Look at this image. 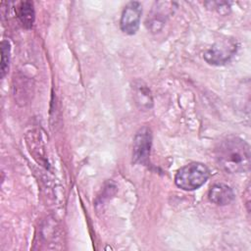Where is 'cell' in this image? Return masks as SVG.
Masks as SVG:
<instances>
[{
    "instance_id": "obj_7",
    "label": "cell",
    "mask_w": 251,
    "mask_h": 251,
    "mask_svg": "<svg viewBox=\"0 0 251 251\" xmlns=\"http://www.w3.org/2000/svg\"><path fill=\"white\" fill-rule=\"evenodd\" d=\"M132 88L133 96L139 108L143 110H149L153 105V99L148 86L142 81H136L134 82Z\"/></svg>"
},
{
    "instance_id": "obj_9",
    "label": "cell",
    "mask_w": 251,
    "mask_h": 251,
    "mask_svg": "<svg viewBox=\"0 0 251 251\" xmlns=\"http://www.w3.org/2000/svg\"><path fill=\"white\" fill-rule=\"evenodd\" d=\"M10 43L8 40H2L1 42V77H4L8 73L10 65Z\"/></svg>"
},
{
    "instance_id": "obj_3",
    "label": "cell",
    "mask_w": 251,
    "mask_h": 251,
    "mask_svg": "<svg viewBox=\"0 0 251 251\" xmlns=\"http://www.w3.org/2000/svg\"><path fill=\"white\" fill-rule=\"evenodd\" d=\"M152 144V131L148 126L138 129L133 138L132 161L136 164H147Z\"/></svg>"
},
{
    "instance_id": "obj_4",
    "label": "cell",
    "mask_w": 251,
    "mask_h": 251,
    "mask_svg": "<svg viewBox=\"0 0 251 251\" xmlns=\"http://www.w3.org/2000/svg\"><path fill=\"white\" fill-rule=\"evenodd\" d=\"M236 49V41L230 39L224 40L208 49L204 54V59L211 65H225L235 54Z\"/></svg>"
},
{
    "instance_id": "obj_8",
    "label": "cell",
    "mask_w": 251,
    "mask_h": 251,
    "mask_svg": "<svg viewBox=\"0 0 251 251\" xmlns=\"http://www.w3.org/2000/svg\"><path fill=\"white\" fill-rule=\"evenodd\" d=\"M17 15L22 25L26 28H30L34 23L35 16L33 4L29 1L21 2L17 7Z\"/></svg>"
},
{
    "instance_id": "obj_2",
    "label": "cell",
    "mask_w": 251,
    "mask_h": 251,
    "mask_svg": "<svg viewBox=\"0 0 251 251\" xmlns=\"http://www.w3.org/2000/svg\"><path fill=\"white\" fill-rule=\"evenodd\" d=\"M209 176V169L204 164L192 162L181 167L176 172L175 183L180 189L191 191L202 186Z\"/></svg>"
},
{
    "instance_id": "obj_6",
    "label": "cell",
    "mask_w": 251,
    "mask_h": 251,
    "mask_svg": "<svg viewBox=\"0 0 251 251\" xmlns=\"http://www.w3.org/2000/svg\"><path fill=\"white\" fill-rule=\"evenodd\" d=\"M208 198L216 205L225 206L234 200V192L230 186L225 183H215L209 189Z\"/></svg>"
},
{
    "instance_id": "obj_5",
    "label": "cell",
    "mask_w": 251,
    "mask_h": 251,
    "mask_svg": "<svg viewBox=\"0 0 251 251\" xmlns=\"http://www.w3.org/2000/svg\"><path fill=\"white\" fill-rule=\"evenodd\" d=\"M141 14L142 6L139 2L131 1L127 3L121 17L120 25L122 30L129 35L134 34L138 30Z\"/></svg>"
},
{
    "instance_id": "obj_1",
    "label": "cell",
    "mask_w": 251,
    "mask_h": 251,
    "mask_svg": "<svg viewBox=\"0 0 251 251\" xmlns=\"http://www.w3.org/2000/svg\"><path fill=\"white\" fill-rule=\"evenodd\" d=\"M215 157L219 166L229 174L245 173L250 168V146L244 139L235 135L226 136L218 143Z\"/></svg>"
}]
</instances>
